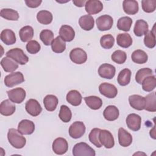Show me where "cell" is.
Wrapping results in <instances>:
<instances>
[{
    "label": "cell",
    "mask_w": 156,
    "mask_h": 156,
    "mask_svg": "<svg viewBox=\"0 0 156 156\" xmlns=\"http://www.w3.org/2000/svg\"><path fill=\"white\" fill-rule=\"evenodd\" d=\"M7 139L9 143L16 149H21L26 143V139L18 130L12 128L7 133Z\"/></svg>",
    "instance_id": "6da1fadb"
},
{
    "label": "cell",
    "mask_w": 156,
    "mask_h": 156,
    "mask_svg": "<svg viewBox=\"0 0 156 156\" xmlns=\"http://www.w3.org/2000/svg\"><path fill=\"white\" fill-rule=\"evenodd\" d=\"M5 55L7 57L12 58L15 62L21 65H25L29 61V57L24 54L21 49L18 48L10 49L6 52Z\"/></svg>",
    "instance_id": "7a4b0ae2"
},
{
    "label": "cell",
    "mask_w": 156,
    "mask_h": 156,
    "mask_svg": "<svg viewBox=\"0 0 156 156\" xmlns=\"http://www.w3.org/2000/svg\"><path fill=\"white\" fill-rule=\"evenodd\" d=\"M73 154L74 156H94L96 153L88 144L80 142L76 144L73 147Z\"/></svg>",
    "instance_id": "3957f363"
},
{
    "label": "cell",
    "mask_w": 156,
    "mask_h": 156,
    "mask_svg": "<svg viewBox=\"0 0 156 156\" xmlns=\"http://www.w3.org/2000/svg\"><path fill=\"white\" fill-rule=\"evenodd\" d=\"M4 81L6 87L11 88L24 82V78L23 73L17 71L7 75L5 77Z\"/></svg>",
    "instance_id": "277c9868"
},
{
    "label": "cell",
    "mask_w": 156,
    "mask_h": 156,
    "mask_svg": "<svg viewBox=\"0 0 156 156\" xmlns=\"http://www.w3.org/2000/svg\"><path fill=\"white\" fill-rule=\"evenodd\" d=\"M85 130L86 127L83 122L75 121L69 128V135L71 138L77 139L84 135Z\"/></svg>",
    "instance_id": "5b68a950"
},
{
    "label": "cell",
    "mask_w": 156,
    "mask_h": 156,
    "mask_svg": "<svg viewBox=\"0 0 156 156\" xmlns=\"http://www.w3.org/2000/svg\"><path fill=\"white\" fill-rule=\"evenodd\" d=\"M9 99L13 103L21 104L25 99L26 93L22 88H15L7 91Z\"/></svg>",
    "instance_id": "8992f818"
},
{
    "label": "cell",
    "mask_w": 156,
    "mask_h": 156,
    "mask_svg": "<svg viewBox=\"0 0 156 156\" xmlns=\"http://www.w3.org/2000/svg\"><path fill=\"white\" fill-rule=\"evenodd\" d=\"M69 58L73 63L80 65L84 63L87 61V54L83 49L76 48L71 51L69 53Z\"/></svg>",
    "instance_id": "52a82bcc"
},
{
    "label": "cell",
    "mask_w": 156,
    "mask_h": 156,
    "mask_svg": "<svg viewBox=\"0 0 156 156\" xmlns=\"http://www.w3.org/2000/svg\"><path fill=\"white\" fill-rule=\"evenodd\" d=\"M99 140L105 148H112L115 145V140L113 135L107 130L103 129L100 130L99 133Z\"/></svg>",
    "instance_id": "ba28073f"
},
{
    "label": "cell",
    "mask_w": 156,
    "mask_h": 156,
    "mask_svg": "<svg viewBox=\"0 0 156 156\" xmlns=\"http://www.w3.org/2000/svg\"><path fill=\"white\" fill-rule=\"evenodd\" d=\"M98 29L100 31L110 30L113 24L112 17L108 15H104L99 16L96 21Z\"/></svg>",
    "instance_id": "9c48e42d"
},
{
    "label": "cell",
    "mask_w": 156,
    "mask_h": 156,
    "mask_svg": "<svg viewBox=\"0 0 156 156\" xmlns=\"http://www.w3.org/2000/svg\"><path fill=\"white\" fill-rule=\"evenodd\" d=\"M99 91L102 95L110 99L115 98L118 94L117 88L107 82L101 83L99 86Z\"/></svg>",
    "instance_id": "30bf717a"
},
{
    "label": "cell",
    "mask_w": 156,
    "mask_h": 156,
    "mask_svg": "<svg viewBox=\"0 0 156 156\" xmlns=\"http://www.w3.org/2000/svg\"><path fill=\"white\" fill-rule=\"evenodd\" d=\"M52 148L55 154L57 155H63L67 152L68 144L65 138L58 137L54 140Z\"/></svg>",
    "instance_id": "8fae6325"
},
{
    "label": "cell",
    "mask_w": 156,
    "mask_h": 156,
    "mask_svg": "<svg viewBox=\"0 0 156 156\" xmlns=\"http://www.w3.org/2000/svg\"><path fill=\"white\" fill-rule=\"evenodd\" d=\"M25 108L26 112L32 116H37L42 111V108L40 104L34 99H30L26 102Z\"/></svg>",
    "instance_id": "7c38bea8"
},
{
    "label": "cell",
    "mask_w": 156,
    "mask_h": 156,
    "mask_svg": "<svg viewBox=\"0 0 156 156\" xmlns=\"http://www.w3.org/2000/svg\"><path fill=\"white\" fill-rule=\"evenodd\" d=\"M126 122L128 128L133 131H138L141 128V118L137 114H129L126 118Z\"/></svg>",
    "instance_id": "4fadbf2b"
},
{
    "label": "cell",
    "mask_w": 156,
    "mask_h": 156,
    "mask_svg": "<svg viewBox=\"0 0 156 156\" xmlns=\"http://www.w3.org/2000/svg\"><path fill=\"white\" fill-rule=\"evenodd\" d=\"M85 11L89 15H95L103 9V4L99 0H88L85 4Z\"/></svg>",
    "instance_id": "5bb4252c"
},
{
    "label": "cell",
    "mask_w": 156,
    "mask_h": 156,
    "mask_svg": "<svg viewBox=\"0 0 156 156\" xmlns=\"http://www.w3.org/2000/svg\"><path fill=\"white\" fill-rule=\"evenodd\" d=\"M115 67L108 63H103L98 69L99 75L104 79H112L115 75Z\"/></svg>",
    "instance_id": "9a60e30c"
},
{
    "label": "cell",
    "mask_w": 156,
    "mask_h": 156,
    "mask_svg": "<svg viewBox=\"0 0 156 156\" xmlns=\"http://www.w3.org/2000/svg\"><path fill=\"white\" fill-rule=\"evenodd\" d=\"M18 130L23 135H30L35 130V124L30 120L23 119L18 124Z\"/></svg>",
    "instance_id": "2e32d148"
},
{
    "label": "cell",
    "mask_w": 156,
    "mask_h": 156,
    "mask_svg": "<svg viewBox=\"0 0 156 156\" xmlns=\"http://www.w3.org/2000/svg\"><path fill=\"white\" fill-rule=\"evenodd\" d=\"M59 36L65 41L70 42L75 37V31L73 28L68 25H63L59 30Z\"/></svg>",
    "instance_id": "e0dca14e"
},
{
    "label": "cell",
    "mask_w": 156,
    "mask_h": 156,
    "mask_svg": "<svg viewBox=\"0 0 156 156\" xmlns=\"http://www.w3.org/2000/svg\"><path fill=\"white\" fill-rule=\"evenodd\" d=\"M129 102L130 105L135 110H143L144 109V97L138 94H133L129 97Z\"/></svg>",
    "instance_id": "ac0fdd59"
},
{
    "label": "cell",
    "mask_w": 156,
    "mask_h": 156,
    "mask_svg": "<svg viewBox=\"0 0 156 156\" xmlns=\"http://www.w3.org/2000/svg\"><path fill=\"white\" fill-rule=\"evenodd\" d=\"M119 144L122 147H128L132 143V136L124 128L121 127L118 130Z\"/></svg>",
    "instance_id": "d6986e66"
},
{
    "label": "cell",
    "mask_w": 156,
    "mask_h": 156,
    "mask_svg": "<svg viewBox=\"0 0 156 156\" xmlns=\"http://www.w3.org/2000/svg\"><path fill=\"white\" fill-rule=\"evenodd\" d=\"M10 100L5 99L0 104V113L4 116H10L13 115L16 110L15 105Z\"/></svg>",
    "instance_id": "ffe728a7"
},
{
    "label": "cell",
    "mask_w": 156,
    "mask_h": 156,
    "mask_svg": "<svg viewBox=\"0 0 156 156\" xmlns=\"http://www.w3.org/2000/svg\"><path fill=\"white\" fill-rule=\"evenodd\" d=\"M122 7L124 12L127 15H135L139 10L138 3L135 0H124L122 2Z\"/></svg>",
    "instance_id": "44dd1931"
},
{
    "label": "cell",
    "mask_w": 156,
    "mask_h": 156,
    "mask_svg": "<svg viewBox=\"0 0 156 156\" xmlns=\"http://www.w3.org/2000/svg\"><path fill=\"white\" fill-rule=\"evenodd\" d=\"M1 40L6 45L13 44L16 43V38L15 34L11 29H6L1 33Z\"/></svg>",
    "instance_id": "7402d4cb"
},
{
    "label": "cell",
    "mask_w": 156,
    "mask_h": 156,
    "mask_svg": "<svg viewBox=\"0 0 156 156\" xmlns=\"http://www.w3.org/2000/svg\"><path fill=\"white\" fill-rule=\"evenodd\" d=\"M119 115L118 108L115 105L107 106L103 112L104 118L109 121H113L118 119Z\"/></svg>",
    "instance_id": "603a6c76"
},
{
    "label": "cell",
    "mask_w": 156,
    "mask_h": 156,
    "mask_svg": "<svg viewBox=\"0 0 156 156\" xmlns=\"http://www.w3.org/2000/svg\"><path fill=\"white\" fill-rule=\"evenodd\" d=\"M79 24L80 27L84 30H90L94 26V20L92 16L85 15L82 16L79 20Z\"/></svg>",
    "instance_id": "cb8c5ba5"
},
{
    "label": "cell",
    "mask_w": 156,
    "mask_h": 156,
    "mask_svg": "<svg viewBox=\"0 0 156 156\" xmlns=\"http://www.w3.org/2000/svg\"><path fill=\"white\" fill-rule=\"evenodd\" d=\"M66 99L67 102L71 105L73 106H78L82 102V97L81 94L77 90H73L67 93Z\"/></svg>",
    "instance_id": "d4e9b609"
},
{
    "label": "cell",
    "mask_w": 156,
    "mask_h": 156,
    "mask_svg": "<svg viewBox=\"0 0 156 156\" xmlns=\"http://www.w3.org/2000/svg\"><path fill=\"white\" fill-rule=\"evenodd\" d=\"M149 29L147 23L143 20H138L135 24L133 32L137 37H141L145 35Z\"/></svg>",
    "instance_id": "484cf974"
},
{
    "label": "cell",
    "mask_w": 156,
    "mask_h": 156,
    "mask_svg": "<svg viewBox=\"0 0 156 156\" xmlns=\"http://www.w3.org/2000/svg\"><path fill=\"white\" fill-rule=\"evenodd\" d=\"M58 103V98L53 94L46 95L43 99L44 108L49 112H53L56 109Z\"/></svg>",
    "instance_id": "4316f807"
},
{
    "label": "cell",
    "mask_w": 156,
    "mask_h": 156,
    "mask_svg": "<svg viewBox=\"0 0 156 156\" xmlns=\"http://www.w3.org/2000/svg\"><path fill=\"white\" fill-rule=\"evenodd\" d=\"M1 65L4 71L7 73H12L18 68V63L7 56L1 59Z\"/></svg>",
    "instance_id": "83f0119b"
},
{
    "label": "cell",
    "mask_w": 156,
    "mask_h": 156,
    "mask_svg": "<svg viewBox=\"0 0 156 156\" xmlns=\"http://www.w3.org/2000/svg\"><path fill=\"white\" fill-rule=\"evenodd\" d=\"M87 105L92 110H98L102 105V99L96 96H90L84 98Z\"/></svg>",
    "instance_id": "f1b7e54d"
},
{
    "label": "cell",
    "mask_w": 156,
    "mask_h": 156,
    "mask_svg": "<svg viewBox=\"0 0 156 156\" xmlns=\"http://www.w3.org/2000/svg\"><path fill=\"white\" fill-rule=\"evenodd\" d=\"M145 106L144 109L148 112H155L156 111V95L154 91L148 94L144 97Z\"/></svg>",
    "instance_id": "f546056e"
},
{
    "label": "cell",
    "mask_w": 156,
    "mask_h": 156,
    "mask_svg": "<svg viewBox=\"0 0 156 156\" xmlns=\"http://www.w3.org/2000/svg\"><path fill=\"white\" fill-rule=\"evenodd\" d=\"M132 38L127 33L119 34L116 37V43L118 46L123 48H127L132 44Z\"/></svg>",
    "instance_id": "4dcf8cb0"
},
{
    "label": "cell",
    "mask_w": 156,
    "mask_h": 156,
    "mask_svg": "<svg viewBox=\"0 0 156 156\" xmlns=\"http://www.w3.org/2000/svg\"><path fill=\"white\" fill-rule=\"evenodd\" d=\"M131 58L132 61L137 64H144L147 62L148 60V55L146 52L141 49L134 51L132 55Z\"/></svg>",
    "instance_id": "1f68e13d"
},
{
    "label": "cell",
    "mask_w": 156,
    "mask_h": 156,
    "mask_svg": "<svg viewBox=\"0 0 156 156\" xmlns=\"http://www.w3.org/2000/svg\"><path fill=\"white\" fill-rule=\"evenodd\" d=\"M131 71L128 68H124L118 74L117 81L119 85L126 86L130 83L131 78Z\"/></svg>",
    "instance_id": "d6a6232c"
},
{
    "label": "cell",
    "mask_w": 156,
    "mask_h": 156,
    "mask_svg": "<svg viewBox=\"0 0 156 156\" xmlns=\"http://www.w3.org/2000/svg\"><path fill=\"white\" fill-rule=\"evenodd\" d=\"M34 29L30 26H24L19 31V36L23 42L30 41L34 37Z\"/></svg>",
    "instance_id": "836d02e7"
},
{
    "label": "cell",
    "mask_w": 156,
    "mask_h": 156,
    "mask_svg": "<svg viewBox=\"0 0 156 156\" xmlns=\"http://www.w3.org/2000/svg\"><path fill=\"white\" fill-rule=\"evenodd\" d=\"M51 49L55 53H62L66 49L65 41L60 37L58 36L54 38L51 43Z\"/></svg>",
    "instance_id": "e575fe53"
},
{
    "label": "cell",
    "mask_w": 156,
    "mask_h": 156,
    "mask_svg": "<svg viewBox=\"0 0 156 156\" xmlns=\"http://www.w3.org/2000/svg\"><path fill=\"white\" fill-rule=\"evenodd\" d=\"M52 15L48 10H41L37 13V19L38 21L44 25L49 24L52 21Z\"/></svg>",
    "instance_id": "d590c367"
},
{
    "label": "cell",
    "mask_w": 156,
    "mask_h": 156,
    "mask_svg": "<svg viewBox=\"0 0 156 156\" xmlns=\"http://www.w3.org/2000/svg\"><path fill=\"white\" fill-rule=\"evenodd\" d=\"M142 88L144 91L150 92L154 90L156 87V79L155 76H149L146 77L142 82Z\"/></svg>",
    "instance_id": "8d00e7d4"
},
{
    "label": "cell",
    "mask_w": 156,
    "mask_h": 156,
    "mask_svg": "<svg viewBox=\"0 0 156 156\" xmlns=\"http://www.w3.org/2000/svg\"><path fill=\"white\" fill-rule=\"evenodd\" d=\"M133 21L129 16H123L120 18L117 22V27L120 30L128 32L130 30Z\"/></svg>",
    "instance_id": "74e56055"
},
{
    "label": "cell",
    "mask_w": 156,
    "mask_h": 156,
    "mask_svg": "<svg viewBox=\"0 0 156 156\" xmlns=\"http://www.w3.org/2000/svg\"><path fill=\"white\" fill-rule=\"evenodd\" d=\"M0 16L7 20L17 21L19 18V14L17 11L12 9H2L0 12Z\"/></svg>",
    "instance_id": "f35d334b"
},
{
    "label": "cell",
    "mask_w": 156,
    "mask_h": 156,
    "mask_svg": "<svg viewBox=\"0 0 156 156\" xmlns=\"http://www.w3.org/2000/svg\"><path fill=\"white\" fill-rule=\"evenodd\" d=\"M40 38L44 45L49 46L51 44L52 40L54 39V33L51 30L44 29L40 34Z\"/></svg>",
    "instance_id": "ab89813d"
},
{
    "label": "cell",
    "mask_w": 156,
    "mask_h": 156,
    "mask_svg": "<svg viewBox=\"0 0 156 156\" xmlns=\"http://www.w3.org/2000/svg\"><path fill=\"white\" fill-rule=\"evenodd\" d=\"M153 71L151 69L149 68H144L139 69L135 75V80L139 83L141 84L143 80L147 77L149 76H152Z\"/></svg>",
    "instance_id": "60d3db41"
},
{
    "label": "cell",
    "mask_w": 156,
    "mask_h": 156,
    "mask_svg": "<svg viewBox=\"0 0 156 156\" xmlns=\"http://www.w3.org/2000/svg\"><path fill=\"white\" fill-rule=\"evenodd\" d=\"M58 116L60 119L64 122H68L70 121L72 118V113L70 108L65 105H61Z\"/></svg>",
    "instance_id": "b9f144b4"
},
{
    "label": "cell",
    "mask_w": 156,
    "mask_h": 156,
    "mask_svg": "<svg viewBox=\"0 0 156 156\" xmlns=\"http://www.w3.org/2000/svg\"><path fill=\"white\" fill-rule=\"evenodd\" d=\"M115 43V38L111 34H106L101 37L100 39L101 46L106 49H111Z\"/></svg>",
    "instance_id": "7bdbcfd3"
},
{
    "label": "cell",
    "mask_w": 156,
    "mask_h": 156,
    "mask_svg": "<svg viewBox=\"0 0 156 156\" xmlns=\"http://www.w3.org/2000/svg\"><path fill=\"white\" fill-rule=\"evenodd\" d=\"M153 30L148 31L145 35L144 38V45L148 48H154L155 46V34Z\"/></svg>",
    "instance_id": "ee69618b"
},
{
    "label": "cell",
    "mask_w": 156,
    "mask_h": 156,
    "mask_svg": "<svg viewBox=\"0 0 156 156\" xmlns=\"http://www.w3.org/2000/svg\"><path fill=\"white\" fill-rule=\"evenodd\" d=\"M100 130L101 129L99 128H94L91 130L88 135L90 141L98 148L102 147V144H101L99 140V133Z\"/></svg>",
    "instance_id": "f6af8a7d"
},
{
    "label": "cell",
    "mask_w": 156,
    "mask_h": 156,
    "mask_svg": "<svg viewBox=\"0 0 156 156\" xmlns=\"http://www.w3.org/2000/svg\"><path fill=\"white\" fill-rule=\"evenodd\" d=\"M111 58L114 62L118 64H122L127 59V54L123 51L116 50L113 52Z\"/></svg>",
    "instance_id": "bcb514c9"
},
{
    "label": "cell",
    "mask_w": 156,
    "mask_h": 156,
    "mask_svg": "<svg viewBox=\"0 0 156 156\" xmlns=\"http://www.w3.org/2000/svg\"><path fill=\"white\" fill-rule=\"evenodd\" d=\"M142 9L146 13H152L155 10L156 1L155 0H143L141 1Z\"/></svg>",
    "instance_id": "7dc6e473"
},
{
    "label": "cell",
    "mask_w": 156,
    "mask_h": 156,
    "mask_svg": "<svg viewBox=\"0 0 156 156\" xmlns=\"http://www.w3.org/2000/svg\"><path fill=\"white\" fill-rule=\"evenodd\" d=\"M27 51L31 54H35L38 53L41 49L40 43L36 40H30L27 42L26 46Z\"/></svg>",
    "instance_id": "c3c4849f"
},
{
    "label": "cell",
    "mask_w": 156,
    "mask_h": 156,
    "mask_svg": "<svg viewBox=\"0 0 156 156\" xmlns=\"http://www.w3.org/2000/svg\"><path fill=\"white\" fill-rule=\"evenodd\" d=\"M41 0H26V5L30 8H37L41 4Z\"/></svg>",
    "instance_id": "681fc988"
},
{
    "label": "cell",
    "mask_w": 156,
    "mask_h": 156,
    "mask_svg": "<svg viewBox=\"0 0 156 156\" xmlns=\"http://www.w3.org/2000/svg\"><path fill=\"white\" fill-rule=\"evenodd\" d=\"M87 1L85 0H73V2L74 4V5L79 7H82L85 5V2Z\"/></svg>",
    "instance_id": "f907efd6"
},
{
    "label": "cell",
    "mask_w": 156,
    "mask_h": 156,
    "mask_svg": "<svg viewBox=\"0 0 156 156\" xmlns=\"http://www.w3.org/2000/svg\"><path fill=\"white\" fill-rule=\"evenodd\" d=\"M155 126H154V127L152 130H150V135L153 139H155Z\"/></svg>",
    "instance_id": "816d5d0a"
}]
</instances>
